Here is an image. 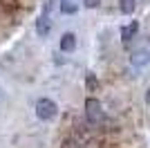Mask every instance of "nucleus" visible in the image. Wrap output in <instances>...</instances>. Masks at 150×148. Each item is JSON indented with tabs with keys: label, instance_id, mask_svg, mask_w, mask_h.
Instances as JSON below:
<instances>
[{
	"label": "nucleus",
	"instance_id": "obj_5",
	"mask_svg": "<svg viewBox=\"0 0 150 148\" xmlns=\"http://www.w3.org/2000/svg\"><path fill=\"white\" fill-rule=\"evenodd\" d=\"M50 29H52V20H50L47 14H43V16L36 20V34H38V36H47Z\"/></svg>",
	"mask_w": 150,
	"mask_h": 148
},
{
	"label": "nucleus",
	"instance_id": "obj_14",
	"mask_svg": "<svg viewBox=\"0 0 150 148\" xmlns=\"http://www.w3.org/2000/svg\"><path fill=\"white\" fill-rule=\"evenodd\" d=\"M0 92H2V90H0Z\"/></svg>",
	"mask_w": 150,
	"mask_h": 148
},
{
	"label": "nucleus",
	"instance_id": "obj_3",
	"mask_svg": "<svg viewBox=\"0 0 150 148\" xmlns=\"http://www.w3.org/2000/svg\"><path fill=\"white\" fill-rule=\"evenodd\" d=\"M130 63L134 68H146V65H150V49H144V47L134 49L130 54Z\"/></svg>",
	"mask_w": 150,
	"mask_h": 148
},
{
	"label": "nucleus",
	"instance_id": "obj_1",
	"mask_svg": "<svg viewBox=\"0 0 150 148\" xmlns=\"http://www.w3.org/2000/svg\"><path fill=\"white\" fill-rule=\"evenodd\" d=\"M58 115V105L52 99H38L36 101V117L40 121H52Z\"/></svg>",
	"mask_w": 150,
	"mask_h": 148
},
{
	"label": "nucleus",
	"instance_id": "obj_6",
	"mask_svg": "<svg viewBox=\"0 0 150 148\" xmlns=\"http://www.w3.org/2000/svg\"><path fill=\"white\" fill-rule=\"evenodd\" d=\"M137 31H139V23H137V20H132L130 25H125L123 29H121V38H123V43H128V41H132Z\"/></svg>",
	"mask_w": 150,
	"mask_h": 148
},
{
	"label": "nucleus",
	"instance_id": "obj_9",
	"mask_svg": "<svg viewBox=\"0 0 150 148\" xmlns=\"http://www.w3.org/2000/svg\"><path fill=\"white\" fill-rule=\"evenodd\" d=\"M85 88H88L90 92H96V90H99V79H96V74L90 72L88 76H85Z\"/></svg>",
	"mask_w": 150,
	"mask_h": 148
},
{
	"label": "nucleus",
	"instance_id": "obj_12",
	"mask_svg": "<svg viewBox=\"0 0 150 148\" xmlns=\"http://www.w3.org/2000/svg\"><path fill=\"white\" fill-rule=\"evenodd\" d=\"M146 103L150 105V88H148V90H146Z\"/></svg>",
	"mask_w": 150,
	"mask_h": 148
},
{
	"label": "nucleus",
	"instance_id": "obj_8",
	"mask_svg": "<svg viewBox=\"0 0 150 148\" xmlns=\"http://www.w3.org/2000/svg\"><path fill=\"white\" fill-rule=\"evenodd\" d=\"M119 9H121V14L130 16V14H134V9H137V0H119Z\"/></svg>",
	"mask_w": 150,
	"mask_h": 148
},
{
	"label": "nucleus",
	"instance_id": "obj_4",
	"mask_svg": "<svg viewBox=\"0 0 150 148\" xmlns=\"http://www.w3.org/2000/svg\"><path fill=\"white\" fill-rule=\"evenodd\" d=\"M76 49V36L72 34V31H65L61 36V52H74Z\"/></svg>",
	"mask_w": 150,
	"mask_h": 148
},
{
	"label": "nucleus",
	"instance_id": "obj_2",
	"mask_svg": "<svg viewBox=\"0 0 150 148\" xmlns=\"http://www.w3.org/2000/svg\"><path fill=\"white\" fill-rule=\"evenodd\" d=\"M85 117H88L90 123H103L105 112H103V105H101L99 99L90 97L88 101H85Z\"/></svg>",
	"mask_w": 150,
	"mask_h": 148
},
{
	"label": "nucleus",
	"instance_id": "obj_7",
	"mask_svg": "<svg viewBox=\"0 0 150 148\" xmlns=\"http://www.w3.org/2000/svg\"><path fill=\"white\" fill-rule=\"evenodd\" d=\"M61 11L65 14V16H74V14L79 11V5H76L74 0H61Z\"/></svg>",
	"mask_w": 150,
	"mask_h": 148
},
{
	"label": "nucleus",
	"instance_id": "obj_13",
	"mask_svg": "<svg viewBox=\"0 0 150 148\" xmlns=\"http://www.w3.org/2000/svg\"><path fill=\"white\" fill-rule=\"evenodd\" d=\"M148 43H150V34H148Z\"/></svg>",
	"mask_w": 150,
	"mask_h": 148
},
{
	"label": "nucleus",
	"instance_id": "obj_11",
	"mask_svg": "<svg viewBox=\"0 0 150 148\" xmlns=\"http://www.w3.org/2000/svg\"><path fill=\"white\" fill-rule=\"evenodd\" d=\"M83 5L88 7V9H96L101 5V0H83Z\"/></svg>",
	"mask_w": 150,
	"mask_h": 148
},
{
	"label": "nucleus",
	"instance_id": "obj_10",
	"mask_svg": "<svg viewBox=\"0 0 150 148\" xmlns=\"http://www.w3.org/2000/svg\"><path fill=\"white\" fill-rule=\"evenodd\" d=\"M61 148H81V144H79V139H74V137H65Z\"/></svg>",
	"mask_w": 150,
	"mask_h": 148
}]
</instances>
